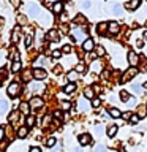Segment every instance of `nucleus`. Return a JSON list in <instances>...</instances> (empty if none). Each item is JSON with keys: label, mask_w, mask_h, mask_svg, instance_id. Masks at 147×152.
Masks as SVG:
<instances>
[{"label": "nucleus", "mask_w": 147, "mask_h": 152, "mask_svg": "<svg viewBox=\"0 0 147 152\" xmlns=\"http://www.w3.org/2000/svg\"><path fill=\"white\" fill-rule=\"evenodd\" d=\"M27 11H28V16H30V18L40 19V18H41V13H43V10H41L40 7H38V5H28Z\"/></svg>", "instance_id": "obj_1"}, {"label": "nucleus", "mask_w": 147, "mask_h": 152, "mask_svg": "<svg viewBox=\"0 0 147 152\" xmlns=\"http://www.w3.org/2000/svg\"><path fill=\"white\" fill-rule=\"evenodd\" d=\"M71 37H73L74 41H82V43H84L85 38H87L82 28H73V30H71Z\"/></svg>", "instance_id": "obj_2"}, {"label": "nucleus", "mask_w": 147, "mask_h": 152, "mask_svg": "<svg viewBox=\"0 0 147 152\" xmlns=\"http://www.w3.org/2000/svg\"><path fill=\"white\" fill-rule=\"evenodd\" d=\"M138 75V70H136V66H131V68H128L125 73H123V78L120 79L122 83H127V81H130V79H133L135 76Z\"/></svg>", "instance_id": "obj_3"}, {"label": "nucleus", "mask_w": 147, "mask_h": 152, "mask_svg": "<svg viewBox=\"0 0 147 152\" xmlns=\"http://www.w3.org/2000/svg\"><path fill=\"white\" fill-rule=\"evenodd\" d=\"M19 94H21V86L17 83H11L8 86V95L9 97H17Z\"/></svg>", "instance_id": "obj_4"}, {"label": "nucleus", "mask_w": 147, "mask_h": 152, "mask_svg": "<svg viewBox=\"0 0 147 152\" xmlns=\"http://www.w3.org/2000/svg\"><path fill=\"white\" fill-rule=\"evenodd\" d=\"M128 64H130L131 66H136L138 64H139V56H138L135 51L128 52Z\"/></svg>", "instance_id": "obj_5"}, {"label": "nucleus", "mask_w": 147, "mask_h": 152, "mask_svg": "<svg viewBox=\"0 0 147 152\" xmlns=\"http://www.w3.org/2000/svg\"><path fill=\"white\" fill-rule=\"evenodd\" d=\"M93 48H95V43H93V40L87 37V38L84 40V43H82V49H84L85 52H90V51H93Z\"/></svg>", "instance_id": "obj_6"}, {"label": "nucleus", "mask_w": 147, "mask_h": 152, "mask_svg": "<svg viewBox=\"0 0 147 152\" xmlns=\"http://www.w3.org/2000/svg\"><path fill=\"white\" fill-rule=\"evenodd\" d=\"M32 76H33L35 79H38V81H43L47 75H46V71L43 70V68H35V70L32 71Z\"/></svg>", "instance_id": "obj_7"}, {"label": "nucleus", "mask_w": 147, "mask_h": 152, "mask_svg": "<svg viewBox=\"0 0 147 152\" xmlns=\"http://www.w3.org/2000/svg\"><path fill=\"white\" fill-rule=\"evenodd\" d=\"M79 144L81 146H89L90 142H92V136L89 135V133H82V135H79Z\"/></svg>", "instance_id": "obj_8"}, {"label": "nucleus", "mask_w": 147, "mask_h": 152, "mask_svg": "<svg viewBox=\"0 0 147 152\" xmlns=\"http://www.w3.org/2000/svg\"><path fill=\"white\" fill-rule=\"evenodd\" d=\"M108 32L111 33V35H117V33L120 32V26H119L117 22H109L108 24Z\"/></svg>", "instance_id": "obj_9"}, {"label": "nucleus", "mask_w": 147, "mask_h": 152, "mask_svg": "<svg viewBox=\"0 0 147 152\" xmlns=\"http://www.w3.org/2000/svg\"><path fill=\"white\" fill-rule=\"evenodd\" d=\"M47 40H51V41H59V40H60L59 32H57L55 28H52V30H49V32H47Z\"/></svg>", "instance_id": "obj_10"}, {"label": "nucleus", "mask_w": 147, "mask_h": 152, "mask_svg": "<svg viewBox=\"0 0 147 152\" xmlns=\"http://www.w3.org/2000/svg\"><path fill=\"white\" fill-rule=\"evenodd\" d=\"M41 104H43V100L40 97H33L30 100V103H28V106H30V108H40Z\"/></svg>", "instance_id": "obj_11"}, {"label": "nucleus", "mask_w": 147, "mask_h": 152, "mask_svg": "<svg viewBox=\"0 0 147 152\" xmlns=\"http://www.w3.org/2000/svg\"><path fill=\"white\" fill-rule=\"evenodd\" d=\"M136 116L138 117H146L147 116V104H139V106H138Z\"/></svg>", "instance_id": "obj_12"}, {"label": "nucleus", "mask_w": 147, "mask_h": 152, "mask_svg": "<svg viewBox=\"0 0 147 152\" xmlns=\"http://www.w3.org/2000/svg\"><path fill=\"white\" fill-rule=\"evenodd\" d=\"M84 97L89 98V100H93L95 98V90L92 87H85L84 89Z\"/></svg>", "instance_id": "obj_13"}, {"label": "nucleus", "mask_w": 147, "mask_h": 152, "mask_svg": "<svg viewBox=\"0 0 147 152\" xmlns=\"http://www.w3.org/2000/svg\"><path fill=\"white\" fill-rule=\"evenodd\" d=\"M28 109H30V106H28L27 102H21V104H19V109L17 111L21 114H28Z\"/></svg>", "instance_id": "obj_14"}, {"label": "nucleus", "mask_w": 147, "mask_h": 152, "mask_svg": "<svg viewBox=\"0 0 147 152\" xmlns=\"http://www.w3.org/2000/svg\"><path fill=\"white\" fill-rule=\"evenodd\" d=\"M52 11H54L55 14H60L62 11H63V3H62V2H55L54 5H52Z\"/></svg>", "instance_id": "obj_15"}, {"label": "nucleus", "mask_w": 147, "mask_h": 152, "mask_svg": "<svg viewBox=\"0 0 147 152\" xmlns=\"http://www.w3.org/2000/svg\"><path fill=\"white\" fill-rule=\"evenodd\" d=\"M32 90L36 92V94H43L44 92V86H43L41 83H35V84H32Z\"/></svg>", "instance_id": "obj_16"}, {"label": "nucleus", "mask_w": 147, "mask_h": 152, "mask_svg": "<svg viewBox=\"0 0 147 152\" xmlns=\"http://www.w3.org/2000/svg\"><path fill=\"white\" fill-rule=\"evenodd\" d=\"M19 116H21V113H19V111H13L11 114H9V117H8L9 124H16L19 121Z\"/></svg>", "instance_id": "obj_17"}, {"label": "nucleus", "mask_w": 147, "mask_h": 152, "mask_svg": "<svg viewBox=\"0 0 147 152\" xmlns=\"http://www.w3.org/2000/svg\"><path fill=\"white\" fill-rule=\"evenodd\" d=\"M117 130H119V127H117V125H109V127H108V130H106V133H108V136H109V138H112V136H116Z\"/></svg>", "instance_id": "obj_18"}, {"label": "nucleus", "mask_w": 147, "mask_h": 152, "mask_svg": "<svg viewBox=\"0 0 147 152\" xmlns=\"http://www.w3.org/2000/svg\"><path fill=\"white\" fill-rule=\"evenodd\" d=\"M19 40H21V30H19V28H16V30L11 33V41H13V43H17Z\"/></svg>", "instance_id": "obj_19"}, {"label": "nucleus", "mask_w": 147, "mask_h": 152, "mask_svg": "<svg viewBox=\"0 0 147 152\" xmlns=\"http://www.w3.org/2000/svg\"><path fill=\"white\" fill-rule=\"evenodd\" d=\"M33 125H35V116H33V114H30V116H27V119H25V127L30 128V127H33Z\"/></svg>", "instance_id": "obj_20"}, {"label": "nucleus", "mask_w": 147, "mask_h": 152, "mask_svg": "<svg viewBox=\"0 0 147 152\" xmlns=\"http://www.w3.org/2000/svg\"><path fill=\"white\" fill-rule=\"evenodd\" d=\"M76 73L78 75H82V73H85V71H87V66H85V64H78L76 65Z\"/></svg>", "instance_id": "obj_21"}, {"label": "nucleus", "mask_w": 147, "mask_h": 152, "mask_svg": "<svg viewBox=\"0 0 147 152\" xmlns=\"http://www.w3.org/2000/svg\"><path fill=\"white\" fill-rule=\"evenodd\" d=\"M141 5V0H130V3H127V8L130 10H136Z\"/></svg>", "instance_id": "obj_22"}, {"label": "nucleus", "mask_w": 147, "mask_h": 152, "mask_svg": "<svg viewBox=\"0 0 147 152\" xmlns=\"http://www.w3.org/2000/svg\"><path fill=\"white\" fill-rule=\"evenodd\" d=\"M7 109H8V102L7 100H0V116L7 113Z\"/></svg>", "instance_id": "obj_23"}, {"label": "nucleus", "mask_w": 147, "mask_h": 152, "mask_svg": "<svg viewBox=\"0 0 147 152\" xmlns=\"http://www.w3.org/2000/svg\"><path fill=\"white\" fill-rule=\"evenodd\" d=\"M63 90H65V94H73L74 90H76V84H74V83H70V84H66Z\"/></svg>", "instance_id": "obj_24"}, {"label": "nucleus", "mask_w": 147, "mask_h": 152, "mask_svg": "<svg viewBox=\"0 0 147 152\" xmlns=\"http://www.w3.org/2000/svg\"><path fill=\"white\" fill-rule=\"evenodd\" d=\"M108 30V24L106 22H101V24H98V27H97V32L100 33V35H103L104 32Z\"/></svg>", "instance_id": "obj_25"}, {"label": "nucleus", "mask_w": 147, "mask_h": 152, "mask_svg": "<svg viewBox=\"0 0 147 152\" xmlns=\"http://www.w3.org/2000/svg\"><path fill=\"white\" fill-rule=\"evenodd\" d=\"M109 114H111V117H114V119H119L122 116V113L119 111L117 108H111V109H109Z\"/></svg>", "instance_id": "obj_26"}, {"label": "nucleus", "mask_w": 147, "mask_h": 152, "mask_svg": "<svg viewBox=\"0 0 147 152\" xmlns=\"http://www.w3.org/2000/svg\"><path fill=\"white\" fill-rule=\"evenodd\" d=\"M27 132H28V128L24 125V127H19V130H17V136L19 138H25L27 136Z\"/></svg>", "instance_id": "obj_27"}, {"label": "nucleus", "mask_w": 147, "mask_h": 152, "mask_svg": "<svg viewBox=\"0 0 147 152\" xmlns=\"http://www.w3.org/2000/svg\"><path fill=\"white\" fill-rule=\"evenodd\" d=\"M17 22H19V26H27V16L25 14H17Z\"/></svg>", "instance_id": "obj_28"}, {"label": "nucleus", "mask_w": 147, "mask_h": 152, "mask_svg": "<svg viewBox=\"0 0 147 152\" xmlns=\"http://www.w3.org/2000/svg\"><path fill=\"white\" fill-rule=\"evenodd\" d=\"M9 59H11L13 62H19V52H17V49H11V52H9Z\"/></svg>", "instance_id": "obj_29"}, {"label": "nucleus", "mask_w": 147, "mask_h": 152, "mask_svg": "<svg viewBox=\"0 0 147 152\" xmlns=\"http://www.w3.org/2000/svg\"><path fill=\"white\" fill-rule=\"evenodd\" d=\"M131 90H133L136 95H141V94H142V86H141V84H133V86H131Z\"/></svg>", "instance_id": "obj_30"}, {"label": "nucleus", "mask_w": 147, "mask_h": 152, "mask_svg": "<svg viewBox=\"0 0 147 152\" xmlns=\"http://www.w3.org/2000/svg\"><path fill=\"white\" fill-rule=\"evenodd\" d=\"M87 108H89V103L85 102L84 98L79 100V109H81V111H87Z\"/></svg>", "instance_id": "obj_31"}, {"label": "nucleus", "mask_w": 147, "mask_h": 152, "mask_svg": "<svg viewBox=\"0 0 147 152\" xmlns=\"http://www.w3.org/2000/svg\"><path fill=\"white\" fill-rule=\"evenodd\" d=\"M32 78H33V76H32V73H30V71H28V70H25V71H24V73H22V79L25 81V83H28V81H30Z\"/></svg>", "instance_id": "obj_32"}, {"label": "nucleus", "mask_w": 147, "mask_h": 152, "mask_svg": "<svg viewBox=\"0 0 147 152\" xmlns=\"http://www.w3.org/2000/svg\"><path fill=\"white\" fill-rule=\"evenodd\" d=\"M120 100H122V102H125V103H128V100H130V95H128V92L122 90V92H120Z\"/></svg>", "instance_id": "obj_33"}, {"label": "nucleus", "mask_w": 147, "mask_h": 152, "mask_svg": "<svg viewBox=\"0 0 147 152\" xmlns=\"http://www.w3.org/2000/svg\"><path fill=\"white\" fill-rule=\"evenodd\" d=\"M44 57H40V59H36V62H35V68H41L43 65H44Z\"/></svg>", "instance_id": "obj_34"}, {"label": "nucleus", "mask_w": 147, "mask_h": 152, "mask_svg": "<svg viewBox=\"0 0 147 152\" xmlns=\"http://www.w3.org/2000/svg\"><path fill=\"white\" fill-rule=\"evenodd\" d=\"M19 70H21V64H19V62H13V65H11V71H13V73H17Z\"/></svg>", "instance_id": "obj_35"}, {"label": "nucleus", "mask_w": 147, "mask_h": 152, "mask_svg": "<svg viewBox=\"0 0 147 152\" xmlns=\"http://www.w3.org/2000/svg\"><path fill=\"white\" fill-rule=\"evenodd\" d=\"M74 24H85V18L82 16V14L76 16V18H74Z\"/></svg>", "instance_id": "obj_36"}, {"label": "nucleus", "mask_w": 147, "mask_h": 152, "mask_svg": "<svg viewBox=\"0 0 147 152\" xmlns=\"http://www.w3.org/2000/svg\"><path fill=\"white\" fill-rule=\"evenodd\" d=\"M68 79L71 81V83H74V81L78 79V73H76V71H70V73H68Z\"/></svg>", "instance_id": "obj_37"}, {"label": "nucleus", "mask_w": 147, "mask_h": 152, "mask_svg": "<svg viewBox=\"0 0 147 152\" xmlns=\"http://www.w3.org/2000/svg\"><path fill=\"white\" fill-rule=\"evenodd\" d=\"M55 142H57V140H55L54 136H51V138H47V141H46V146L52 147V146H55Z\"/></svg>", "instance_id": "obj_38"}, {"label": "nucleus", "mask_w": 147, "mask_h": 152, "mask_svg": "<svg viewBox=\"0 0 147 152\" xmlns=\"http://www.w3.org/2000/svg\"><path fill=\"white\" fill-rule=\"evenodd\" d=\"M103 132H104V128H103V125H95V133H97V135L100 136V135H103Z\"/></svg>", "instance_id": "obj_39"}, {"label": "nucleus", "mask_w": 147, "mask_h": 152, "mask_svg": "<svg viewBox=\"0 0 147 152\" xmlns=\"http://www.w3.org/2000/svg\"><path fill=\"white\" fill-rule=\"evenodd\" d=\"M104 52H106V51H104V48H103V46H97V52H95V54H97L98 57L104 56Z\"/></svg>", "instance_id": "obj_40"}, {"label": "nucleus", "mask_w": 147, "mask_h": 152, "mask_svg": "<svg viewBox=\"0 0 147 152\" xmlns=\"http://www.w3.org/2000/svg\"><path fill=\"white\" fill-rule=\"evenodd\" d=\"M114 13H116L117 14V16H122V7H120V5H114Z\"/></svg>", "instance_id": "obj_41"}, {"label": "nucleus", "mask_w": 147, "mask_h": 152, "mask_svg": "<svg viewBox=\"0 0 147 152\" xmlns=\"http://www.w3.org/2000/svg\"><path fill=\"white\" fill-rule=\"evenodd\" d=\"M92 106L93 108H100V106H101V100H100V98H93L92 100Z\"/></svg>", "instance_id": "obj_42"}, {"label": "nucleus", "mask_w": 147, "mask_h": 152, "mask_svg": "<svg viewBox=\"0 0 147 152\" xmlns=\"http://www.w3.org/2000/svg\"><path fill=\"white\" fill-rule=\"evenodd\" d=\"M60 51H62V54H63V52H65V54H70V52L73 51V49H71V46H70V45H65Z\"/></svg>", "instance_id": "obj_43"}, {"label": "nucleus", "mask_w": 147, "mask_h": 152, "mask_svg": "<svg viewBox=\"0 0 147 152\" xmlns=\"http://www.w3.org/2000/svg\"><path fill=\"white\" fill-rule=\"evenodd\" d=\"M51 119H52L51 116H44V119H43V127H44V128H46L47 125H49V122H51Z\"/></svg>", "instance_id": "obj_44"}, {"label": "nucleus", "mask_w": 147, "mask_h": 152, "mask_svg": "<svg viewBox=\"0 0 147 152\" xmlns=\"http://www.w3.org/2000/svg\"><path fill=\"white\" fill-rule=\"evenodd\" d=\"M24 45H25V48H30V46H32V37H30V35L25 37V41H24Z\"/></svg>", "instance_id": "obj_45"}, {"label": "nucleus", "mask_w": 147, "mask_h": 152, "mask_svg": "<svg viewBox=\"0 0 147 152\" xmlns=\"http://www.w3.org/2000/svg\"><path fill=\"white\" fill-rule=\"evenodd\" d=\"M52 57H54V59H59V57H62V51H60V49H54V51H52Z\"/></svg>", "instance_id": "obj_46"}, {"label": "nucleus", "mask_w": 147, "mask_h": 152, "mask_svg": "<svg viewBox=\"0 0 147 152\" xmlns=\"http://www.w3.org/2000/svg\"><path fill=\"white\" fill-rule=\"evenodd\" d=\"M92 70H93V71H100V70H101L100 62H93V64H92Z\"/></svg>", "instance_id": "obj_47"}, {"label": "nucleus", "mask_w": 147, "mask_h": 152, "mask_svg": "<svg viewBox=\"0 0 147 152\" xmlns=\"http://www.w3.org/2000/svg\"><path fill=\"white\" fill-rule=\"evenodd\" d=\"M93 152H108V151H106V147H104V146L100 144V146L95 147V151H93Z\"/></svg>", "instance_id": "obj_48"}, {"label": "nucleus", "mask_w": 147, "mask_h": 152, "mask_svg": "<svg viewBox=\"0 0 147 152\" xmlns=\"http://www.w3.org/2000/svg\"><path fill=\"white\" fill-rule=\"evenodd\" d=\"M9 2H11V5L14 8H19L21 7V0H9Z\"/></svg>", "instance_id": "obj_49"}, {"label": "nucleus", "mask_w": 147, "mask_h": 152, "mask_svg": "<svg viewBox=\"0 0 147 152\" xmlns=\"http://www.w3.org/2000/svg\"><path fill=\"white\" fill-rule=\"evenodd\" d=\"M81 7L82 8H90V2L89 0H82V2H81Z\"/></svg>", "instance_id": "obj_50"}, {"label": "nucleus", "mask_w": 147, "mask_h": 152, "mask_svg": "<svg viewBox=\"0 0 147 152\" xmlns=\"http://www.w3.org/2000/svg\"><path fill=\"white\" fill-rule=\"evenodd\" d=\"M131 114H133L131 111H127V113H123V114H122V117H123V119H127V121H130Z\"/></svg>", "instance_id": "obj_51"}, {"label": "nucleus", "mask_w": 147, "mask_h": 152, "mask_svg": "<svg viewBox=\"0 0 147 152\" xmlns=\"http://www.w3.org/2000/svg\"><path fill=\"white\" fill-rule=\"evenodd\" d=\"M138 121H139V117H138L136 114H131V117H130V122H131V124H136Z\"/></svg>", "instance_id": "obj_52"}, {"label": "nucleus", "mask_w": 147, "mask_h": 152, "mask_svg": "<svg viewBox=\"0 0 147 152\" xmlns=\"http://www.w3.org/2000/svg\"><path fill=\"white\" fill-rule=\"evenodd\" d=\"M62 106H63L65 111H68V109L71 108V103H70V102H63V103H62Z\"/></svg>", "instance_id": "obj_53"}, {"label": "nucleus", "mask_w": 147, "mask_h": 152, "mask_svg": "<svg viewBox=\"0 0 147 152\" xmlns=\"http://www.w3.org/2000/svg\"><path fill=\"white\" fill-rule=\"evenodd\" d=\"M54 117L57 119V121H59V119L63 117V113H62V111H55V113H54Z\"/></svg>", "instance_id": "obj_54"}, {"label": "nucleus", "mask_w": 147, "mask_h": 152, "mask_svg": "<svg viewBox=\"0 0 147 152\" xmlns=\"http://www.w3.org/2000/svg\"><path fill=\"white\" fill-rule=\"evenodd\" d=\"M3 136H5V128H3V127H0V142H2Z\"/></svg>", "instance_id": "obj_55"}, {"label": "nucleus", "mask_w": 147, "mask_h": 152, "mask_svg": "<svg viewBox=\"0 0 147 152\" xmlns=\"http://www.w3.org/2000/svg\"><path fill=\"white\" fill-rule=\"evenodd\" d=\"M30 152H41L40 147H30Z\"/></svg>", "instance_id": "obj_56"}, {"label": "nucleus", "mask_w": 147, "mask_h": 152, "mask_svg": "<svg viewBox=\"0 0 147 152\" xmlns=\"http://www.w3.org/2000/svg\"><path fill=\"white\" fill-rule=\"evenodd\" d=\"M60 71H62L60 66H55V68H54V73H60Z\"/></svg>", "instance_id": "obj_57"}, {"label": "nucleus", "mask_w": 147, "mask_h": 152, "mask_svg": "<svg viewBox=\"0 0 147 152\" xmlns=\"http://www.w3.org/2000/svg\"><path fill=\"white\" fill-rule=\"evenodd\" d=\"M73 152H84V151L81 149V147H76V149H73Z\"/></svg>", "instance_id": "obj_58"}, {"label": "nucleus", "mask_w": 147, "mask_h": 152, "mask_svg": "<svg viewBox=\"0 0 147 152\" xmlns=\"http://www.w3.org/2000/svg\"><path fill=\"white\" fill-rule=\"evenodd\" d=\"M144 87H146V89H147V83H146V86H144Z\"/></svg>", "instance_id": "obj_59"}, {"label": "nucleus", "mask_w": 147, "mask_h": 152, "mask_svg": "<svg viewBox=\"0 0 147 152\" xmlns=\"http://www.w3.org/2000/svg\"><path fill=\"white\" fill-rule=\"evenodd\" d=\"M120 152H127V151H123V149H122V151H120Z\"/></svg>", "instance_id": "obj_60"}, {"label": "nucleus", "mask_w": 147, "mask_h": 152, "mask_svg": "<svg viewBox=\"0 0 147 152\" xmlns=\"http://www.w3.org/2000/svg\"><path fill=\"white\" fill-rule=\"evenodd\" d=\"M0 86H2V81H0Z\"/></svg>", "instance_id": "obj_61"}, {"label": "nucleus", "mask_w": 147, "mask_h": 152, "mask_svg": "<svg viewBox=\"0 0 147 152\" xmlns=\"http://www.w3.org/2000/svg\"><path fill=\"white\" fill-rule=\"evenodd\" d=\"M146 26H147V22H146Z\"/></svg>", "instance_id": "obj_62"}]
</instances>
